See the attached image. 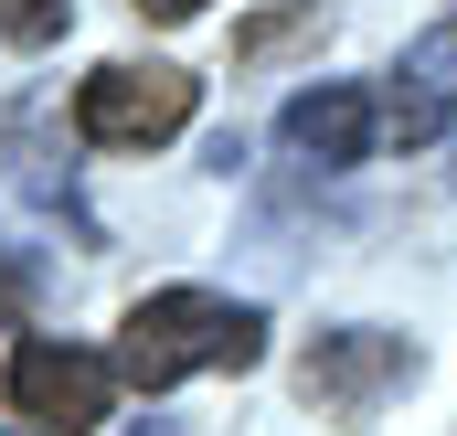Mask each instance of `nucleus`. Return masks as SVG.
Returning a JSON list of instances; mask_svg holds the SVG:
<instances>
[{
  "label": "nucleus",
  "instance_id": "nucleus-1",
  "mask_svg": "<svg viewBox=\"0 0 457 436\" xmlns=\"http://www.w3.org/2000/svg\"><path fill=\"white\" fill-rule=\"evenodd\" d=\"M107 362H117V383H138V394H170L192 373H245V362H266V309L213 298V288H149L117 320Z\"/></svg>",
  "mask_w": 457,
  "mask_h": 436
},
{
  "label": "nucleus",
  "instance_id": "nucleus-2",
  "mask_svg": "<svg viewBox=\"0 0 457 436\" xmlns=\"http://www.w3.org/2000/svg\"><path fill=\"white\" fill-rule=\"evenodd\" d=\"M192 107H203V86L181 64H96L75 86V138L86 149H160L192 128Z\"/></svg>",
  "mask_w": 457,
  "mask_h": 436
},
{
  "label": "nucleus",
  "instance_id": "nucleus-3",
  "mask_svg": "<svg viewBox=\"0 0 457 436\" xmlns=\"http://www.w3.org/2000/svg\"><path fill=\"white\" fill-rule=\"evenodd\" d=\"M0 394H11L21 426H43V436H96L117 415V362L107 351H75V340H21L11 373H0Z\"/></svg>",
  "mask_w": 457,
  "mask_h": 436
},
{
  "label": "nucleus",
  "instance_id": "nucleus-4",
  "mask_svg": "<svg viewBox=\"0 0 457 436\" xmlns=\"http://www.w3.org/2000/svg\"><path fill=\"white\" fill-rule=\"evenodd\" d=\"M404 373H415V340H404V330H320L309 362H298L309 405H372V394L404 383Z\"/></svg>",
  "mask_w": 457,
  "mask_h": 436
},
{
  "label": "nucleus",
  "instance_id": "nucleus-5",
  "mask_svg": "<svg viewBox=\"0 0 457 436\" xmlns=\"http://www.w3.org/2000/svg\"><path fill=\"white\" fill-rule=\"evenodd\" d=\"M287 149H309L320 171H351V160H372V138H383V96L372 86H309V96H287Z\"/></svg>",
  "mask_w": 457,
  "mask_h": 436
},
{
  "label": "nucleus",
  "instance_id": "nucleus-6",
  "mask_svg": "<svg viewBox=\"0 0 457 436\" xmlns=\"http://www.w3.org/2000/svg\"><path fill=\"white\" fill-rule=\"evenodd\" d=\"M447 117H457V21H436L394 64V128H404V149H426V138H447Z\"/></svg>",
  "mask_w": 457,
  "mask_h": 436
},
{
  "label": "nucleus",
  "instance_id": "nucleus-7",
  "mask_svg": "<svg viewBox=\"0 0 457 436\" xmlns=\"http://www.w3.org/2000/svg\"><path fill=\"white\" fill-rule=\"evenodd\" d=\"M287 43H320V0H287V11L234 21V64H266V54H287Z\"/></svg>",
  "mask_w": 457,
  "mask_h": 436
},
{
  "label": "nucleus",
  "instance_id": "nucleus-8",
  "mask_svg": "<svg viewBox=\"0 0 457 436\" xmlns=\"http://www.w3.org/2000/svg\"><path fill=\"white\" fill-rule=\"evenodd\" d=\"M64 21H75V0H0V32L11 43H54Z\"/></svg>",
  "mask_w": 457,
  "mask_h": 436
},
{
  "label": "nucleus",
  "instance_id": "nucleus-9",
  "mask_svg": "<svg viewBox=\"0 0 457 436\" xmlns=\"http://www.w3.org/2000/svg\"><path fill=\"white\" fill-rule=\"evenodd\" d=\"M138 11H149V21H192L203 0H138Z\"/></svg>",
  "mask_w": 457,
  "mask_h": 436
}]
</instances>
